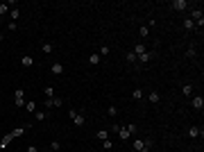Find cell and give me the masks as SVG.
I'll list each match as a JSON object with an SVG mask.
<instances>
[{"mask_svg": "<svg viewBox=\"0 0 204 152\" xmlns=\"http://www.w3.org/2000/svg\"><path fill=\"white\" fill-rule=\"evenodd\" d=\"M152 145H154V141H152L150 136H148V139H134V141H132V148H134L136 152H150Z\"/></svg>", "mask_w": 204, "mask_h": 152, "instance_id": "1", "label": "cell"}, {"mask_svg": "<svg viewBox=\"0 0 204 152\" xmlns=\"http://www.w3.org/2000/svg\"><path fill=\"white\" fill-rule=\"evenodd\" d=\"M68 116H71V120H73V125H75V127H84V125H86V118H84V113H82V111H71Z\"/></svg>", "mask_w": 204, "mask_h": 152, "instance_id": "2", "label": "cell"}, {"mask_svg": "<svg viewBox=\"0 0 204 152\" xmlns=\"http://www.w3.org/2000/svg\"><path fill=\"white\" fill-rule=\"evenodd\" d=\"M25 91L23 89H16V93H14V104H16V107L18 109H21V107H25Z\"/></svg>", "mask_w": 204, "mask_h": 152, "instance_id": "3", "label": "cell"}, {"mask_svg": "<svg viewBox=\"0 0 204 152\" xmlns=\"http://www.w3.org/2000/svg\"><path fill=\"white\" fill-rule=\"evenodd\" d=\"M202 134H204V129L197 127V125H191L188 132H186V136H188V139H197V136H202Z\"/></svg>", "mask_w": 204, "mask_h": 152, "instance_id": "4", "label": "cell"}, {"mask_svg": "<svg viewBox=\"0 0 204 152\" xmlns=\"http://www.w3.org/2000/svg\"><path fill=\"white\" fill-rule=\"evenodd\" d=\"M170 9H175V12H184V9H188V3H186V0H172Z\"/></svg>", "mask_w": 204, "mask_h": 152, "instance_id": "5", "label": "cell"}, {"mask_svg": "<svg viewBox=\"0 0 204 152\" xmlns=\"http://www.w3.org/2000/svg\"><path fill=\"white\" fill-rule=\"evenodd\" d=\"M61 104H64L61 98H48V100H45V107H48V109H52V107L57 109V107H61Z\"/></svg>", "mask_w": 204, "mask_h": 152, "instance_id": "6", "label": "cell"}, {"mask_svg": "<svg viewBox=\"0 0 204 152\" xmlns=\"http://www.w3.org/2000/svg\"><path fill=\"white\" fill-rule=\"evenodd\" d=\"M191 104H193V109L202 111V109H204V98H202V96H195V98L191 100Z\"/></svg>", "mask_w": 204, "mask_h": 152, "instance_id": "7", "label": "cell"}, {"mask_svg": "<svg viewBox=\"0 0 204 152\" xmlns=\"http://www.w3.org/2000/svg\"><path fill=\"white\" fill-rule=\"evenodd\" d=\"M154 57H157V52H143V55H139V59H136V61H141V64H148L150 59H154Z\"/></svg>", "mask_w": 204, "mask_h": 152, "instance_id": "8", "label": "cell"}, {"mask_svg": "<svg viewBox=\"0 0 204 152\" xmlns=\"http://www.w3.org/2000/svg\"><path fill=\"white\" fill-rule=\"evenodd\" d=\"M159 100H161V93H159V91H150V93H148V102L159 104Z\"/></svg>", "mask_w": 204, "mask_h": 152, "instance_id": "9", "label": "cell"}, {"mask_svg": "<svg viewBox=\"0 0 204 152\" xmlns=\"http://www.w3.org/2000/svg\"><path fill=\"white\" fill-rule=\"evenodd\" d=\"M50 71H52V75H64V64L55 61V64L50 66Z\"/></svg>", "mask_w": 204, "mask_h": 152, "instance_id": "10", "label": "cell"}, {"mask_svg": "<svg viewBox=\"0 0 204 152\" xmlns=\"http://www.w3.org/2000/svg\"><path fill=\"white\" fill-rule=\"evenodd\" d=\"M21 66H25V68H30V66H34V59L30 55H23L21 57Z\"/></svg>", "mask_w": 204, "mask_h": 152, "instance_id": "11", "label": "cell"}, {"mask_svg": "<svg viewBox=\"0 0 204 152\" xmlns=\"http://www.w3.org/2000/svg\"><path fill=\"white\" fill-rule=\"evenodd\" d=\"M12 139H14L12 134H5L3 139H0V150H5V148H7L9 143H12Z\"/></svg>", "mask_w": 204, "mask_h": 152, "instance_id": "12", "label": "cell"}, {"mask_svg": "<svg viewBox=\"0 0 204 152\" xmlns=\"http://www.w3.org/2000/svg\"><path fill=\"white\" fill-rule=\"evenodd\" d=\"M89 64H91V66H98V64H102V57H100L98 52H93V55L89 57Z\"/></svg>", "mask_w": 204, "mask_h": 152, "instance_id": "13", "label": "cell"}, {"mask_svg": "<svg viewBox=\"0 0 204 152\" xmlns=\"http://www.w3.org/2000/svg\"><path fill=\"white\" fill-rule=\"evenodd\" d=\"M181 25H184V30H188V32H193V30H197V27H195V23H193L191 18H184V23H181Z\"/></svg>", "mask_w": 204, "mask_h": 152, "instance_id": "14", "label": "cell"}, {"mask_svg": "<svg viewBox=\"0 0 204 152\" xmlns=\"http://www.w3.org/2000/svg\"><path fill=\"white\" fill-rule=\"evenodd\" d=\"M132 52L136 55V59H139V55H143V52H148V50H145V45H143V43H136V45H134V50H132Z\"/></svg>", "mask_w": 204, "mask_h": 152, "instance_id": "15", "label": "cell"}, {"mask_svg": "<svg viewBox=\"0 0 204 152\" xmlns=\"http://www.w3.org/2000/svg\"><path fill=\"white\" fill-rule=\"evenodd\" d=\"M181 93H184L186 98H191V96H193V84H184V86H181Z\"/></svg>", "mask_w": 204, "mask_h": 152, "instance_id": "16", "label": "cell"}, {"mask_svg": "<svg viewBox=\"0 0 204 152\" xmlns=\"http://www.w3.org/2000/svg\"><path fill=\"white\" fill-rule=\"evenodd\" d=\"M18 16H21V12H18V7H12V9H9V18H12L14 23L18 21Z\"/></svg>", "mask_w": 204, "mask_h": 152, "instance_id": "17", "label": "cell"}, {"mask_svg": "<svg viewBox=\"0 0 204 152\" xmlns=\"http://www.w3.org/2000/svg\"><path fill=\"white\" fill-rule=\"evenodd\" d=\"M95 136H98L100 141H107V139H109V129H98V132H95Z\"/></svg>", "mask_w": 204, "mask_h": 152, "instance_id": "18", "label": "cell"}, {"mask_svg": "<svg viewBox=\"0 0 204 152\" xmlns=\"http://www.w3.org/2000/svg\"><path fill=\"white\" fill-rule=\"evenodd\" d=\"M125 129H127V134L132 136V134H136V132H139V125H136V123H129V125H125Z\"/></svg>", "mask_w": 204, "mask_h": 152, "instance_id": "19", "label": "cell"}, {"mask_svg": "<svg viewBox=\"0 0 204 152\" xmlns=\"http://www.w3.org/2000/svg\"><path fill=\"white\" fill-rule=\"evenodd\" d=\"M25 111H27V113H34V111H36V104H34L32 100H27V102H25Z\"/></svg>", "mask_w": 204, "mask_h": 152, "instance_id": "20", "label": "cell"}, {"mask_svg": "<svg viewBox=\"0 0 204 152\" xmlns=\"http://www.w3.org/2000/svg\"><path fill=\"white\" fill-rule=\"evenodd\" d=\"M132 98L134 100H143V89H134L132 91Z\"/></svg>", "mask_w": 204, "mask_h": 152, "instance_id": "21", "label": "cell"}, {"mask_svg": "<svg viewBox=\"0 0 204 152\" xmlns=\"http://www.w3.org/2000/svg\"><path fill=\"white\" fill-rule=\"evenodd\" d=\"M118 139H120V141H127V139H129V134H127V129H125V125H123L120 132H118Z\"/></svg>", "mask_w": 204, "mask_h": 152, "instance_id": "22", "label": "cell"}, {"mask_svg": "<svg viewBox=\"0 0 204 152\" xmlns=\"http://www.w3.org/2000/svg\"><path fill=\"white\" fill-rule=\"evenodd\" d=\"M139 34H141V36H145V39H148V36H150V27H148V25H141Z\"/></svg>", "mask_w": 204, "mask_h": 152, "instance_id": "23", "label": "cell"}, {"mask_svg": "<svg viewBox=\"0 0 204 152\" xmlns=\"http://www.w3.org/2000/svg\"><path fill=\"white\" fill-rule=\"evenodd\" d=\"M9 14V3H0V16Z\"/></svg>", "mask_w": 204, "mask_h": 152, "instance_id": "24", "label": "cell"}, {"mask_svg": "<svg viewBox=\"0 0 204 152\" xmlns=\"http://www.w3.org/2000/svg\"><path fill=\"white\" fill-rule=\"evenodd\" d=\"M107 113H109V116H118V107H116V104H109V109H107Z\"/></svg>", "mask_w": 204, "mask_h": 152, "instance_id": "25", "label": "cell"}, {"mask_svg": "<svg viewBox=\"0 0 204 152\" xmlns=\"http://www.w3.org/2000/svg\"><path fill=\"white\" fill-rule=\"evenodd\" d=\"M102 148H104V150H113V141H111V139L102 141Z\"/></svg>", "mask_w": 204, "mask_h": 152, "instance_id": "26", "label": "cell"}, {"mask_svg": "<svg viewBox=\"0 0 204 152\" xmlns=\"http://www.w3.org/2000/svg\"><path fill=\"white\" fill-rule=\"evenodd\" d=\"M43 93H45V98H55V89H52V86H45Z\"/></svg>", "mask_w": 204, "mask_h": 152, "instance_id": "27", "label": "cell"}, {"mask_svg": "<svg viewBox=\"0 0 204 152\" xmlns=\"http://www.w3.org/2000/svg\"><path fill=\"white\" fill-rule=\"evenodd\" d=\"M50 150H52V152H59V150H61V143H59V141H52V143H50Z\"/></svg>", "mask_w": 204, "mask_h": 152, "instance_id": "28", "label": "cell"}, {"mask_svg": "<svg viewBox=\"0 0 204 152\" xmlns=\"http://www.w3.org/2000/svg\"><path fill=\"white\" fill-rule=\"evenodd\" d=\"M41 50H43L45 55H50V52H52V43H43V45H41Z\"/></svg>", "mask_w": 204, "mask_h": 152, "instance_id": "29", "label": "cell"}, {"mask_svg": "<svg viewBox=\"0 0 204 152\" xmlns=\"http://www.w3.org/2000/svg\"><path fill=\"white\" fill-rule=\"evenodd\" d=\"M45 118H48V113H45V111H36V120H39V123L45 120Z\"/></svg>", "mask_w": 204, "mask_h": 152, "instance_id": "30", "label": "cell"}, {"mask_svg": "<svg viewBox=\"0 0 204 152\" xmlns=\"http://www.w3.org/2000/svg\"><path fill=\"white\" fill-rule=\"evenodd\" d=\"M98 55H100V57H107V55H109V45H102Z\"/></svg>", "mask_w": 204, "mask_h": 152, "instance_id": "31", "label": "cell"}, {"mask_svg": "<svg viewBox=\"0 0 204 152\" xmlns=\"http://www.w3.org/2000/svg\"><path fill=\"white\" fill-rule=\"evenodd\" d=\"M120 127H123V125H118V123H116V125H111V129H109V132H111V134H118Z\"/></svg>", "mask_w": 204, "mask_h": 152, "instance_id": "32", "label": "cell"}, {"mask_svg": "<svg viewBox=\"0 0 204 152\" xmlns=\"http://www.w3.org/2000/svg\"><path fill=\"white\" fill-rule=\"evenodd\" d=\"M195 55H197V52H195V48H193V45H191V48L186 50V57H191V59H193V57H195Z\"/></svg>", "mask_w": 204, "mask_h": 152, "instance_id": "33", "label": "cell"}, {"mask_svg": "<svg viewBox=\"0 0 204 152\" xmlns=\"http://www.w3.org/2000/svg\"><path fill=\"white\" fill-rule=\"evenodd\" d=\"M16 27H18V25H16L14 21H9V23H7V30H9V32H14V30H16Z\"/></svg>", "mask_w": 204, "mask_h": 152, "instance_id": "34", "label": "cell"}, {"mask_svg": "<svg viewBox=\"0 0 204 152\" xmlns=\"http://www.w3.org/2000/svg\"><path fill=\"white\" fill-rule=\"evenodd\" d=\"M127 61H132V64L136 61V55H134V52H127Z\"/></svg>", "mask_w": 204, "mask_h": 152, "instance_id": "35", "label": "cell"}, {"mask_svg": "<svg viewBox=\"0 0 204 152\" xmlns=\"http://www.w3.org/2000/svg\"><path fill=\"white\" fill-rule=\"evenodd\" d=\"M25 152H39V150H36V145H27V150H25Z\"/></svg>", "mask_w": 204, "mask_h": 152, "instance_id": "36", "label": "cell"}, {"mask_svg": "<svg viewBox=\"0 0 204 152\" xmlns=\"http://www.w3.org/2000/svg\"><path fill=\"white\" fill-rule=\"evenodd\" d=\"M0 43H3V32H0Z\"/></svg>", "mask_w": 204, "mask_h": 152, "instance_id": "37", "label": "cell"}, {"mask_svg": "<svg viewBox=\"0 0 204 152\" xmlns=\"http://www.w3.org/2000/svg\"><path fill=\"white\" fill-rule=\"evenodd\" d=\"M39 152H48V150H39Z\"/></svg>", "mask_w": 204, "mask_h": 152, "instance_id": "38", "label": "cell"}]
</instances>
